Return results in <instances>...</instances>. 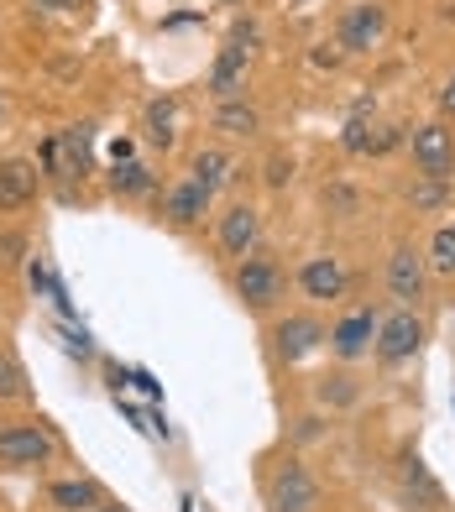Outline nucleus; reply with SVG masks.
I'll return each instance as SVG.
<instances>
[{"mask_svg":"<svg viewBox=\"0 0 455 512\" xmlns=\"http://www.w3.org/2000/svg\"><path fill=\"white\" fill-rule=\"evenodd\" d=\"M340 147H346L351 157H367V152H377V136H372V115H367V105H361L351 121H346V131H340Z\"/></svg>","mask_w":455,"mask_h":512,"instance_id":"21","label":"nucleus"},{"mask_svg":"<svg viewBox=\"0 0 455 512\" xmlns=\"http://www.w3.org/2000/svg\"><path fill=\"white\" fill-rule=\"evenodd\" d=\"M267 507L272 512H320V481H314L299 460L278 465V476L267 481Z\"/></svg>","mask_w":455,"mask_h":512,"instance_id":"3","label":"nucleus"},{"mask_svg":"<svg viewBox=\"0 0 455 512\" xmlns=\"http://www.w3.org/2000/svg\"><path fill=\"white\" fill-rule=\"evenodd\" d=\"M346 267H340V256H309V262L299 267V288L309 298H320V304H330V298L346 293Z\"/></svg>","mask_w":455,"mask_h":512,"instance_id":"11","label":"nucleus"},{"mask_svg":"<svg viewBox=\"0 0 455 512\" xmlns=\"http://www.w3.org/2000/svg\"><path fill=\"white\" fill-rule=\"evenodd\" d=\"M272 345H278V356H283V361H304L309 351L330 345V330H325L320 319H309V314H288L278 330H272Z\"/></svg>","mask_w":455,"mask_h":512,"instance_id":"8","label":"nucleus"},{"mask_svg":"<svg viewBox=\"0 0 455 512\" xmlns=\"http://www.w3.org/2000/svg\"><path fill=\"white\" fill-rule=\"evenodd\" d=\"M231 6H236V0H231Z\"/></svg>","mask_w":455,"mask_h":512,"instance_id":"34","label":"nucleus"},{"mask_svg":"<svg viewBox=\"0 0 455 512\" xmlns=\"http://www.w3.org/2000/svg\"><path fill=\"white\" fill-rule=\"evenodd\" d=\"M215 131H225V136H257L262 131V115L246 105V100H220L215 105Z\"/></svg>","mask_w":455,"mask_h":512,"instance_id":"17","label":"nucleus"},{"mask_svg":"<svg viewBox=\"0 0 455 512\" xmlns=\"http://www.w3.org/2000/svg\"><path fill=\"white\" fill-rule=\"evenodd\" d=\"M147 142L152 147H173L178 142V100L173 95L147 105Z\"/></svg>","mask_w":455,"mask_h":512,"instance_id":"18","label":"nucleus"},{"mask_svg":"<svg viewBox=\"0 0 455 512\" xmlns=\"http://www.w3.org/2000/svg\"><path fill=\"white\" fill-rule=\"evenodd\" d=\"M419 345H424V319L414 309H393L388 319L377 324V361L382 366H403V361H414L419 356Z\"/></svg>","mask_w":455,"mask_h":512,"instance_id":"2","label":"nucleus"},{"mask_svg":"<svg viewBox=\"0 0 455 512\" xmlns=\"http://www.w3.org/2000/svg\"><path fill=\"white\" fill-rule=\"evenodd\" d=\"M283 267L278 262H272V256H246V262L236 267V293H241V304L246 309H272V304H278V298H283Z\"/></svg>","mask_w":455,"mask_h":512,"instance_id":"4","label":"nucleus"},{"mask_svg":"<svg viewBox=\"0 0 455 512\" xmlns=\"http://www.w3.org/2000/svg\"><path fill=\"white\" fill-rule=\"evenodd\" d=\"M210 189H204V183H194V178H184V183H173V189H168V199H163V215L178 225V230H184V225H194L199 215H204V209H210Z\"/></svg>","mask_w":455,"mask_h":512,"instance_id":"13","label":"nucleus"},{"mask_svg":"<svg viewBox=\"0 0 455 512\" xmlns=\"http://www.w3.org/2000/svg\"><path fill=\"white\" fill-rule=\"evenodd\" d=\"M0 115H6V100H0Z\"/></svg>","mask_w":455,"mask_h":512,"instance_id":"33","label":"nucleus"},{"mask_svg":"<svg viewBox=\"0 0 455 512\" xmlns=\"http://www.w3.org/2000/svg\"><path fill=\"white\" fill-rule=\"evenodd\" d=\"M429 267L440 277H455V225H440L435 241H429Z\"/></svg>","mask_w":455,"mask_h":512,"instance_id":"24","label":"nucleus"},{"mask_svg":"<svg viewBox=\"0 0 455 512\" xmlns=\"http://www.w3.org/2000/svg\"><path fill=\"white\" fill-rule=\"evenodd\" d=\"M408 152H414V168L419 178H450L455 173V136L440 126V121H429V126H414V136H408Z\"/></svg>","mask_w":455,"mask_h":512,"instance_id":"6","label":"nucleus"},{"mask_svg":"<svg viewBox=\"0 0 455 512\" xmlns=\"http://www.w3.org/2000/svg\"><path fill=\"white\" fill-rule=\"evenodd\" d=\"M382 32H388V6H377V0H356V6H346V16H340L335 27V42L346 53H372Z\"/></svg>","mask_w":455,"mask_h":512,"instance_id":"5","label":"nucleus"},{"mask_svg":"<svg viewBox=\"0 0 455 512\" xmlns=\"http://www.w3.org/2000/svg\"><path fill=\"white\" fill-rule=\"evenodd\" d=\"M325 204H335L340 215H356V194L351 189H325Z\"/></svg>","mask_w":455,"mask_h":512,"instance_id":"29","label":"nucleus"},{"mask_svg":"<svg viewBox=\"0 0 455 512\" xmlns=\"http://www.w3.org/2000/svg\"><path fill=\"white\" fill-rule=\"evenodd\" d=\"M320 398L335 403V408H351V403H356V382H351V377H325V382H320Z\"/></svg>","mask_w":455,"mask_h":512,"instance_id":"26","label":"nucleus"},{"mask_svg":"<svg viewBox=\"0 0 455 512\" xmlns=\"http://www.w3.org/2000/svg\"><path fill=\"white\" fill-rule=\"evenodd\" d=\"M32 194H37V168L32 162H21V157L0 162V209H21Z\"/></svg>","mask_w":455,"mask_h":512,"instance_id":"15","label":"nucleus"},{"mask_svg":"<svg viewBox=\"0 0 455 512\" xmlns=\"http://www.w3.org/2000/svg\"><path fill=\"white\" fill-rule=\"evenodd\" d=\"M32 6H53V11H74V6H84V0H32Z\"/></svg>","mask_w":455,"mask_h":512,"instance_id":"30","label":"nucleus"},{"mask_svg":"<svg viewBox=\"0 0 455 512\" xmlns=\"http://www.w3.org/2000/svg\"><path fill=\"white\" fill-rule=\"evenodd\" d=\"M204 89H210L215 100H241V89H246V53L225 42L220 58L210 63V74H204Z\"/></svg>","mask_w":455,"mask_h":512,"instance_id":"12","label":"nucleus"},{"mask_svg":"<svg viewBox=\"0 0 455 512\" xmlns=\"http://www.w3.org/2000/svg\"><path fill=\"white\" fill-rule=\"evenodd\" d=\"M53 455H58V439L42 424L0 429V465H11V471H37V465H48Z\"/></svg>","mask_w":455,"mask_h":512,"instance_id":"1","label":"nucleus"},{"mask_svg":"<svg viewBox=\"0 0 455 512\" xmlns=\"http://www.w3.org/2000/svg\"><path fill=\"white\" fill-rule=\"evenodd\" d=\"M95 512H126V507H95Z\"/></svg>","mask_w":455,"mask_h":512,"instance_id":"32","label":"nucleus"},{"mask_svg":"<svg viewBox=\"0 0 455 512\" xmlns=\"http://www.w3.org/2000/svg\"><path fill=\"white\" fill-rule=\"evenodd\" d=\"M450 16H455V11H450Z\"/></svg>","mask_w":455,"mask_h":512,"instance_id":"35","label":"nucleus"},{"mask_svg":"<svg viewBox=\"0 0 455 512\" xmlns=\"http://www.w3.org/2000/svg\"><path fill=\"white\" fill-rule=\"evenodd\" d=\"M257 27H252V21H236V27H231V48H241V53H252L257 48Z\"/></svg>","mask_w":455,"mask_h":512,"instance_id":"28","label":"nucleus"},{"mask_svg":"<svg viewBox=\"0 0 455 512\" xmlns=\"http://www.w3.org/2000/svg\"><path fill=\"white\" fill-rule=\"evenodd\" d=\"M403 492L414 497V507H419V512H440V507H445L440 481L429 476V465H424L419 455H408V460H403Z\"/></svg>","mask_w":455,"mask_h":512,"instance_id":"14","label":"nucleus"},{"mask_svg":"<svg viewBox=\"0 0 455 512\" xmlns=\"http://www.w3.org/2000/svg\"><path fill=\"white\" fill-rule=\"evenodd\" d=\"M189 178H194V183H204V189L215 194L220 183L231 178V157H225L220 147H210V152H199V157H194V168H189Z\"/></svg>","mask_w":455,"mask_h":512,"instance_id":"20","label":"nucleus"},{"mask_svg":"<svg viewBox=\"0 0 455 512\" xmlns=\"http://www.w3.org/2000/svg\"><path fill=\"white\" fill-rule=\"evenodd\" d=\"M377 324H382V319H377L372 309H351V314L330 330V351H335L340 361H361V356L377 345Z\"/></svg>","mask_w":455,"mask_h":512,"instance_id":"9","label":"nucleus"},{"mask_svg":"<svg viewBox=\"0 0 455 512\" xmlns=\"http://www.w3.org/2000/svg\"><path fill=\"white\" fill-rule=\"evenodd\" d=\"M440 110H445V115H455V79L445 84V95H440Z\"/></svg>","mask_w":455,"mask_h":512,"instance_id":"31","label":"nucleus"},{"mask_svg":"<svg viewBox=\"0 0 455 512\" xmlns=\"http://www.w3.org/2000/svg\"><path fill=\"white\" fill-rule=\"evenodd\" d=\"M89 142H95V126H68L63 131V178H84L89 173Z\"/></svg>","mask_w":455,"mask_h":512,"instance_id":"19","label":"nucleus"},{"mask_svg":"<svg viewBox=\"0 0 455 512\" xmlns=\"http://www.w3.org/2000/svg\"><path fill=\"white\" fill-rule=\"evenodd\" d=\"M257 246H262V215H257V204H231L220 215V251L236 256V262H246Z\"/></svg>","mask_w":455,"mask_h":512,"instance_id":"7","label":"nucleus"},{"mask_svg":"<svg viewBox=\"0 0 455 512\" xmlns=\"http://www.w3.org/2000/svg\"><path fill=\"white\" fill-rule=\"evenodd\" d=\"M27 398V371L11 351H0V403H21Z\"/></svg>","mask_w":455,"mask_h":512,"instance_id":"23","label":"nucleus"},{"mask_svg":"<svg viewBox=\"0 0 455 512\" xmlns=\"http://www.w3.org/2000/svg\"><path fill=\"white\" fill-rule=\"evenodd\" d=\"M48 497H53L58 512H95V507H105V492L95 481H84V476L79 481H53Z\"/></svg>","mask_w":455,"mask_h":512,"instance_id":"16","label":"nucleus"},{"mask_svg":"<svg viewBox=\"0 0 455 512\" xmlns=\"http://www.w3.org/2000/svg\"><path fill=\"white\" fill-rule=\"evenodd\" d=\"M288 178H293V157L288 152H272L267 157V189H283Z\"/></svg>","mask_w":455,"mask_h":512,"instance_id":"27","label":"nucleus"},{"mask_svg":"<svg viewBox=\"0 0 455 512\" xmlns=\"http://www.w3.org/2000/svg\"><path fill=\"white\" fill-rule=\"evenodd\" d=\"M110 189L126 194V199H136V194L152 189V173L142 168V162H116V168H110Z\"/></svg>","mask_w":455,"mask_h":512,"instance_id":"22","label":"nucleus"},{"mask_svg":"<svg viewBox=\"0 0 455 512\" xmlns=\"http://www.w3.org/2000/svg\"><path fill=\"white\" fill-rule=\"evenodd\" d=\"M408 204H414V209H440V204H445V183H440V178L414 183V189H408Z\"/></svg>","mask_w":455,"mask_h":512,"instance_id":"25","label":"nucleus"},{"mask_svg":"<svg viewBox=\"0 0 455 512\" xmlns=\"http://www.w3.org/2000/svg\"><path fill=\"white\" fill-rule=\"evenodd\" d=\"M388 293L398 298V309H414L424 298V256L414 246H393V256H388Z\"/></svg>","mask_w":455,"mask_h":512,"instance_id":"10","label":"nucleus"}]
</instances>
